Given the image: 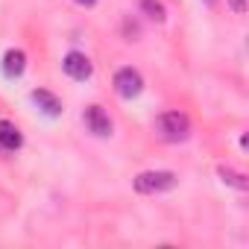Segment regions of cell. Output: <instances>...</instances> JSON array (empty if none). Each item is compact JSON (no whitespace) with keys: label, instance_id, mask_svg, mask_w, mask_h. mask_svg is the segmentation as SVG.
Here are the masks:
<instances>
[{"label":"cell","instance_id":"ba28073f","mask_svg":"<svg viewBox=\"0 0 249 249\" xmlns=\"http://www.w3.org/2000/svg\"><path fill=\"white\" fill-rule=\"evenodd\" d=\"M27 71V53L24 50H6V56H3V76L6 79H18L21 73Z\"/></svg>","mask_w":249,"mask_h":249},{"label":"cell","instance_id":"6da1fadb","mask_svg":"<svg viewBox=\"0 0 249 249\" xmlns=\"http://www.w3.org/2000/svg\"><path fill=\"white\" fill-rule=\"evenodd\" d=\"M156 135L167 144H182L191 138V117L185 111H161L156 117Z\"/></svg>","mask_w":249,"mask_h":249},{"label":"cell","instance_id":"30bf717a","mask_svg":"<svg viewBox=\"0 0 249 249\" xmlns=\"http://www.w3.org/2000/svg\"><path fill=\"white\" fill-rule=\"evenodd\" d=\"M138 6L144 9V15L147 18H153V21H164L167 15H164V3H161V0H138Z\"/></svg>","mask_w":249,"mask_h":249},{"label":"cell","instance_id":"7c38bea8","mask_svg":"<svg viewBox=\"0 0 249 249\" xmlns=\"http://www.w3.org/2000/svg\"><path fill=\"white\" fill-rule=\"evenodd\" d=\"M73 3H79V6H88V9H91V6L97 3V0H73Z\"/></svg>","mask_w":249,"mask_h":249},{"label":"cell","instance_id":"9c48e42d","mask_svg":"<svg viewBox=\"0 0 249 249\" xmlns=\"http://www.w3.org/2000/svg\"><path fill=\"white\" fill-rule=\"evenodd\" d=\"M217 176H220V179H223L226 185L237 188V191H249V179H246L243 173H237V170L226 167V164H220V167H217Z\"/></svg>","mask_w":249,"mask_h":249},{"label":"cell","instance_id":"7a4b0ae2","mask_svg":"<svg viewBox=\"0 0 249 249\" xmlns=\"http://www.w3.org/2000/svg\"><path fill=\"white\" fill-rule=\"evenodd\" d=\"M135 191L138 194H164L179 185V176L173 170H144L135 176Z\"/></svg>","mask_w":249,"mask_h":249},{"label":"cell","instance_id":"3957f363","mask_svg":"<svg viewBox=\"0 0 249 249\" xmlns=\"http://www.w3.org/2000/svg\"><path fill=\"white\" fill-rule=\"evenodd\" d=\"M114 91L123 97V100H132L144 91V76L135 71V68H120L114 73Z\"/></svg>","mask_w":249,"mask_h":249},{"label":"cell","instance_id":"5b68a950","mask_svg":"<svg viewBox=\"0 0 249 249\" xmlns=\"http://www.w3.org/2000/svg\"><path fill=\"white\" fill-rule=\"evenodd\" d=\"M82 120H85V126H88V132H94L97 138H108L111 135V117H108V111L103 108V106H88L85 108V114H82Z\"/></svg>","mask_w":249,"mask_h":249},{"label":"cell","instance_id":"8992f818","mask_svg":"<svg viewBox=\"0 0 249 249\" xmlns=\"http://www.w3.org/2000/svg\"><path fill=\"white\" fill-rule=\"evenodd\" d=\"M24 147V135L21 129L15 126L12 120H0V150H6V153H15Z\"/></svg>","mask_w":249,"mask_h":249},{"label":"cell","instance_id":"277c9868","mask_svg":"<svg viewBox=\"0 0 249 249\" xmlns=\"http://www.w3.org/2000/svg\"><path fill=\"white\" fill-rule=\"evenodd\" d=\"M62 68H65V73H68L71 79H76V82H85V79H91V73H94L91 59H88L85 53H79V50H71V53L62 59Z\"/></svg>","mask_w":249,"mask_h":249},{"label":"cell","instance_id":"4fadbf2b","mask_svg":"<svg viewBox=\"0 0 249 249\" xmlns=\"http://www.w3.org/2000/svg\"><path fill=\"white\" fill-rule=\"evenodd\" d=\"M205 3H214V0H205Z\"/></svg>","mask_w":249,"mask_h":249},{"label":"cell","instance_id":"8fae6325","mask_svg":"<svg viewBox=\"0 0 249 249\" xmlns=\"http://www.w3.org/2000/svg\"><path fill=\"white\" fill-rule=\"evenodd\" d=\"M226 3L234 9V15H243L246 12V0H226Z\"/></svg>","mask_w":249,"mask_h":249},{"label":"cell","instance_id":"52a82bcc","mask_svg":"<svg viewBox=\"0 0 249 249\" xmlns=\"http://www.w3.org/2000/svg\"><path fill=\"white\" fill-rule=\"evenodd\" d=\"M30 97H33V103H36V106H38L47 117H59V114L65 111V108H62V100H59L56 94H50L47 88H36Z\"/></svg>","mask_w":249,"mask_h":249}]
</instances>
